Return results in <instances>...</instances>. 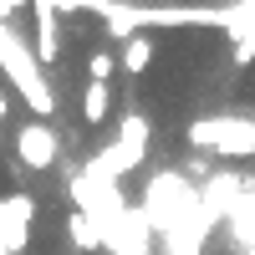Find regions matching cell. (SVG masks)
I'll return each mask as SVG.
<instances>
[{
	"label": "cell",
	"instance_id": "obj_1",
	"mask_svg": "<svg viewBox=\"0 0 255 255\" xmlns=\"http://www.w3.org/2000/svg\"><path fill=\"white\" fill-rule=\"evenodd\" d=\"M0 72H5V82L20 92V102H26L41 123L56 113V92H51V82L41 77L36 46H26V36H20L10 20H0Z\"/></svg>",
	"mask_w": 255,
	"mask_h": 255
},
{
	"label": "cell",
	"instance_id": "obj_2",
	"mask_svg": "<svg viewBox=\"0 0 255 255\" xmlns=\"http://www.w3.org/2000/svg\"><path fill=\"white\" fill-rule=\"evenodd\" d=\"M189 148L215 158H255V113H204L189 123Z\"/></svg>",
	"mask_w": 255,
	"mask_h": 255
},
{
	"label": "cell",
	"instance_id": "obj_3",
	"mask_svg": "<svg viewBox=\"0 0 255 255\" xmlns=\"http://www.w3.org/2000/svg\"><path fill=\"white\" fill-rule=\"evenodd\" d=\"M31 230H36V199L26 189L0 194V255H26L31 250Z\"/></svg>",
	"mask_w": 255,
	"mask_h": 255
},
{
	"label": "cell",
	"instance_id": "obj_4",
	"mask_svg": "<svg viewBox=\"0 0 255 255\" xmlns=\"http://www.w3.org/2000/svg\"><path fill=\"white\" fill-rule=\"evenodd\" d=\"M15 158L26 163V168H36V174L56 168L61 143H56V133H51V123H20V128H15Z\"/></svg>",
	"mask_w": 255,
	"mask_h": 255
},
{
	"label": "cell",
	"instance_id": "obj_5",
	"mask_svg": "<svg viewBox=\"0 0 255 255\" xmlns=\"http://www.w3.org/2000/svg\"><path fill=\"white\" fill-rule=\"evenodd\" d=\"M31 15H36V61L41 67H56L61 61V15L46 0H31Z\"/></svg>",
	"mask_w": 255,
	"mask_h": 255
},
{
	"label": "cell",
	"instance_id": "obj_6",
	"mask_svg": "<svg viewBox=\"0 0 255 255\" xmlns=\"http://www.w3.org/2000/svg\"><path fill=\"white\" fill-rule=\"evenodd\" d=\"M153 56H158L153 36H148V31H133V36L118 46V72H123V77H148V72H153Z\"/></svg>",
	"mask_w": 255,
	"mask_h": 255
},
{
	"label": "cell",
	"instance_id": "obj_7",
	"mask_svg": "<svg viewBox=\"0 0 255 255\" xmlns=\"http://www.w3.org/2000/svg\"><path fill=\"white\" fill-rule=\"evenodd\" d=\"M108 118H113V87L108 82H82V123L102 128Z\"/></svg>",
	"mask_w": 255,
	"mask_h": 255
},
{
	"label": "cell",
	"instance_id": "obj_8",
	"mask_svg": "<svg viewBox=\"0 0 255 255\" xmlns=\"http://www.w3.org/2000/svg\"><path fill=\"white\" fill-rule=\"evenodd\" d=\"M67 235H72V245H77L82 255H102V250H108L102 230H97L87 215H82V209H72V215H67Z\"/></svg>",
	"mask_w": 255,
	"mask_h": 255
},
{
	"label": "cell",
	"instance_id": "obj_9",
	"mask_svg": "<svg viewBox=\"0 0 255 255\" xmlns=\"http://www.w3.org/2000/svg\"><path fill=\"white\" fill-rule=\"evenodd\" d=\"M113 77H123L118 72V46H92L87 51V82H108L113 87Z\"/></svg>",
	"mask_w": 255,
	"mask_h": 255
},
{
	"label": "cell",
	"instance_id": "obj_10",
	"mask_svg": "<svg viewBox=\"0 0 255 255\" xmlns=\"http://www.w3.org/2000/svg\"><path fill=\"white\" fill-rule=\"evenodd\" d=\"M82 10H92V0H61V15H82Z\"/></svg>",
	"mask_w": 255,
	"mask_h": 255
},
{
	"label": "cell",
	"instance_id": "obj_11",
	"mask_svg": "<svg viewBox=\"0 0 255 255\" xmlns=\"http://www.w3.org/2000/svg\"><path fill=\"white\" fill-rule=\"evenodd\" d=\"M5 118H10V97L0 92V123H5Z\"/></svg>",
	"mask_w": 255,
	"mask_h": 255
}]
</instances>
